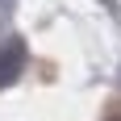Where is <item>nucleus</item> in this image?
<instances>
[{
	"instance_id": "f257e3e1",
	"label": "nucleus",
	"mask_w": 121,
	"mask_h": 121,
	"mask_svg": "<svg viewBox=\"0 0 121 121\" xmlns=\"http://www.w3.org/2000/svg\"><path fill=\"white\" fill-rule=\"evenodd\" d=\"M21 67H25V42L21 38H4L0 42V88L17 84Z\"/></svg>"
}]
</instances>
